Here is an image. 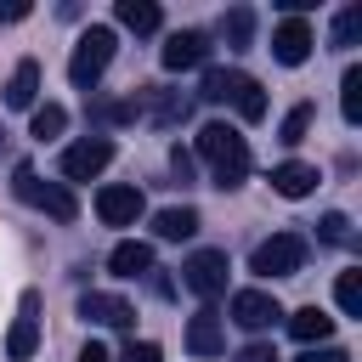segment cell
<instances>
[{"label":"cell","instance_id":"cell-31","mask_svg":"<svg viewBox=\"0 0 362 362\" xmlns=\"http://www.w3.org/2000/svg\"><path fill=\"white\" fill-rule=\"evenodd\" d=\"M294 362H351V356H345L339 345H311V351H305V356H294Z\"/></svg>","mask_w":362,"mask_h":362},{"label":"cell","instance_id":"cell-15","mask_svg":"<svg viewBox=\"0 0 362 362\" xmlns=\"http://www.w3.org/2000/svg\"><path fill=\"white\" fill-rule=\"evenodd\" d=\"M249 85H255V79H249L243 68H209L204 85H198V96H204V102H232V107H238V96H243Z\"/></svg>","mask_w":362,"mask_h":362},{"label":"cell","instance_id":"cell-35","mask_svg":"<svg viewBox=\"0 0 362 362\" xmlns=\"http://www.w3.org/2000/svg\"><path fill=\"white\" fill-rule=\"evenodd\" d=\"M74 362H113V356H107V345H96V339H90V345H85Z\"/></svg>","mask_w":362,"mask_h":362},{"label":"cell","instance_id":"cell-8","mask_svg":"<svg viewBox=\"0 0 362 362\" xmlns=\"http://www.w3.org/2000/svg\"><path fill=\"white\" fill-rule=\"evenodd\" d=\"M34 345H40V294L23 288V300H17V322H11V334H6V356H11V362H28Z\"/></svg>","mask_w":362,"mask_h":362},{"label":"cell","instance_id":"cell-29","mask_svg":"<svg viewBox=\"0 0 362 362\" xmlns=\"http://www.w3.org/2000/svg\"><path fill=\"white\" fill-rule=\"evenodd\" d=\"M238 113H243L249 124H255V119H266V90H260V85H249V90L238 96Z\"/></svg>","mask_w":362,"mask_h":362},{"label":"cell","instance_id":"cell-34","mask_svg":"<svg viewBox=\"0 0 362 362\" xmlns=\"http://www.w3.org/2000/svg\"><path fill=\"white\" fill-rule=\"evenodd\" d=\"M28 17V0H0V23H23Z\"/></svg>","mask_w":362,"mask_h":362},{"label":"cell","instance_id":"cell-13","mask_svg":"<svg viewBox=\"0 0 362 362\" xmlns=\"http://www.w3.org/2000/svg\"><path fill=\"white\" fill-rule=\"evenodd\" d=\"M79 317L85 322H102V328H130L136 322V311H130V300H119V294H79Z\"/></svg>","mask_w":362,"mask_h":362},{"label":"cell","instance_id":"cell-28","mask_svg":"<svg viewBox=\"0 0 362 362\" xmlns=\"http://www.w3.org/2000/svg\"><path fill=\"white\" fill-rule=\"evenodd\" d=\"M317 238H322V243H351V221H345L339 209H328V215L317 221Z\"/></svg>","mask_w":362,"mask_h":362},{"label":"cell","instance_id":"cell-12","mask_svg":"<svg viewBox=\"0 0 362 362\" xmlns=\"http://www.w3.org/2000/svg\"><path fill=\"white\" fill-rule=\"evenodd\" d=\"M204 62H209V34L181 28V34L164 40V68H170V74H181V68H204Z\"/></svg>","mask_w":362,"mask_h":362},{"label":"cell","instance_id":"cell-20","mask_svg":"<svg viewBox=\"0 0 362 362\" xmlns=\"http://www.w3.org/2000/svg\"><path fill=\"white\" fill-rule=\"evenodd\" d=\"M153 232H158L164 243H181V238L198 232V209H192V204H170V209L153 215Z\"/></svg>","mask_w":362,"mask_h":362},{"label":"cell","instance_id":"cell-21","mask_svg":"<svg viewBox=\"0 0 362 362\" xmlns=\"http://www.w3.org/2000/svg\"><path fill=\"white\" fill-rule=\"evenodd\" d=\"M113 11H119V23H124L130 34H153V28H158V6H153V0H119Z\"/></svg>","mask_w":362,"mask_h":362},{"label":"cell","instance_id":"cell-7","mask_svg":"<svg viewBox=\"0 0 362 362\" xmlns=\"http://www.w3.org/2000/svg\"><path fill=\"white\" fill-rule=\"evenodd\" d=\"M136 102H141V119H153L158 130H170V124H187V119H192V96H187V90H164V85H147Z\"/></svg>","mask_w":362,"mask_h":362},{"label":"cell","instance_id":"cell-27","mask_svg":"<svg viewBox=\"0 0 362 362\" xmlns=\"http://www.w3.org/2000/svg\"><path fill=\"white\" fill-rule=\"evenodd\" d=\"M305 130H311V102H300V107H288V113H283V136H277V141H288V147H294V141H305Z\"/></svg>","mask_w":362,"mask_h":362},{"label":"cell","instance_id":"cell-6","mask_svg":"<svg viewBox=\"0 0 362 362\" xmlns=\"http://www.w3.org/2000/svg\"><path fill=\"white\" fill-rule=\"evenodd\" d=\"M107 164H113V141L107 136H85V141L62 147V175L68 181H96Z\"/></svg>","mask_w":362,"mask_h":362},{"label":"cell","instance_id":"cell-32","mask_svg":"<svg viewBox=\"0 0 362 362\" xmlns=\"http://www.w3.org/2000/svg\"><path fill=\"white\" fill-rule=\"evenodd\" d=\"M238 362H283V356H277L272 345H243V351H238Z\"/></svg>","mask_w":362,"mask_h":362},{"label":"cell","instance_id":"cell-24","mask_svg":"<svg viewBox=\"0 0 362 362\" xmlns=\"http://www.w3.org/2000/svg\"><path fill=\"white\" fill-rule=\"evenodd\" d=\"M339 113H345V124L362 119V68H345V79H339Z\"/></svg>","mask_w":362,"mask_h":362},{"label":"cell","instance_id":"cell-33","mask_svg":"<svg viewBox=\"0 0 362 362\" xmlns=\"http://www.w3.org/2000/svg\"><path fill=\"white\" fill-rule=\"evenodd\" d=\"M170 170H175L181 181H192V153H187V147H175V153H170Z\"/></svg>","mask_w":362,"mask_h":362},{"label":"cell","instance_id":"cell-25","mask_svg":"<svg viewBox=\"0 0 362 362\" xmlns=\"http://www.w3.org/2000/svg\"><path fill=\"white\" fill-rule=\"evenodd\" d=\"M334 300H339V311H345V317H362V272H339Z\"/></svg>","mask_w":362,"mask_h":362},{"label":"cell","instance_id":"cell-23","mask_svg":"<svg viewBox=\"0 0 362 362\" xmlns=\"http://www.w3.org/2000/svg\"><path fill=\"white\" fill-rule=\"evenodd\" d=\"M28 130H34L40 141L62 136V130H68V107H57V102H34V113H28Z\"/></svg>","mask_w":362,"mask_h":362},{"label":"cell","instance_id":"cell-2","mask_svg":"<svg viewBox=\"0 0 362 362\" xmlns=\"http://www.w3.org/2000/svg\"><path fill=\"white\" fill-rule=\"evenodd\" d=\"M113 51H119V40H113V28H102V23H90V28L79 34V45H74V57H68V79H74L79 90H96V79L107 74V62H113Z\"/></svg>","mask_w":362,"mask_h":362},{"label":"cell","instance_id":"cell-18","mask_svg":"<svg viewBox=\"0 0 362 362\" xmlns=\"http://www.w3.org/2000/svg\"><path fill=\"white\" fill-rule=\"evenodd\" d=\"M288 334H294L300 345H328V339H334V317L317 311V305H300V311L288 317Z\"/></svg>","mask_w":362,"mask_h":362},{"label":"cell","instance_id":"cell-30","mask_svg":"<svg viewBox=\"0 0 362 362\" xmlns=\"http://www.w3.org/2000/svg\"><path fill=\"white\" fill-rule=\"evenodd\" d=\"M119 362H164V351H158L153 339H130V345L119 351Z\"/></svg>","mask_w":362,"mask_h":362},{"label":"cell","instance_id":"cell-26","mask_svg":"<svg viewBox=\"0 0 362 362\" xmlns=\"http://www.w3.org/2000/svg\"><path fill=\"white\" fill-rule=\"evenodd\" d=\"M362 40V6H345L334 17V45H356Z\"/></svg>","mask_w":362,"mask_h":362},{"label":"cell","instance_id":"cell-5","mask_svg":"<svg viewBox=\"0 0 362 362\" xmlns=\"http://www.w3.org/2000/svg\"><path fill=\"white\" fill-rule=\"evenodd\" d=\"M226 249H192L187 266H181V283L198 294V300H221L226 294Z\"/></svg>","mask_w":362,"mask_h":362},{"label":"cell","instance_id":"cell-1","mask_svg":"<svg viewBox=\"0 0 362 362\" xmlns=\"http://www.w3.org/2000/svg\"><path fill=\"white\" fill-rule=\"evenodd\" d=\"M198 158L209 164V181L221 187V192H232V187H243L249 181V141L232 130V124H204L198 130Z\"/></svg>","mask_w":362,"mask_h":362},{"label":"cell","instance_id":"cell-22","mask_svg":"<svg viewBox=\"0 0 362 362\" xmlns=\"http://www.w3.org/2000/svg\"><path fill=\"white\" fill-rule=\"evenodd\" d=\"M221 40H226L232 51H243V45L255 40V11H249V6H232V11L221 17Z\"/></svg>","mask_w":362,"mask_h":362},{"label":"cell","instance_id":"cell-17","mask_svg":"<svg viewBox=\"0 0 362 362\" xmlns=\"http://www.w3.org/2000/svg\"><path fill=\"white\" fill-rule=\"evenodd\" d=\"M107 266H113V277H147L153 272V249L141 238H124V243H113Z\"/></svg>","mask_w":362,"mask_h":362},{"label":"cell","instance_id":"cell-11","mask_svg":"<svg viewBox=\"0 0 362 362\" xmlns=\"http://www.w3.org/2000/svg\"><path fill=\"white\" fill-rule=\"evenodd\" d=\"M311 28H305V17H283L277 23V34H272V57L283 62V68H300L305 57H311Z\"/></svg>","mask_w":362,"mask_h":362},{"label":"cell","instance_id":"cell-16","mask_svg":"<svg viewBox=\"0 0 362 362\" xmlns=\"http://www.w3.org/2000/svg\"><path fill=\"white\" fill-rule=\"evenodd\" d=\"M34 96H40V62L23 57V62L11 68V79H6V107H28V113H34Z\"/></svg>","mask_w":362,"mask_h":362},{"label":"cell","instance_id":"cell-4","mask_svg":"<svg viewBox=\"0 0 362 362\" xmlns=\"http://www.w3.org/2000/svg\"><path fill=\"white\" fill-rule=\"evenodd\" d=\"M260 277H294L305 266V238L300 232H272L266 243H255V260H249Z\"/></svg>","mask_w":362,"mask_h":362},{"label":"cell","instance_id":"cell-3","mask_svg":"<svg viewBox=\"0 0 362 362\" xmlns=\"http://www.w3.org/2000/svg\"><path fill=\"white\" fill-rule=\"evenodd\" d=\"M11 192H17L23 204L45 209L51 221H74V215H79V204H74L68 181H40V175H34V164H17V175H11Z\"/></svg>","mask_w":362,"mask_h":362},{"label":"cell","instance_id":"cell-14","mask_svg":"<svg viewBox=\"0 0 362 362\" xmlns=\"http://www.w3.org/2000/svg\"><path fill=\"white\" fill-rule=\"evenodd\" d=\"M221 345H226L221 311H215V305L192 311V322H187V351H192V356H221Z\"/></svg>","mask_w":362,"mask_h":362},{"label":"cell","instance_id":"cell-10","mask_svg":"<svg viewBox=\"0 0 362 362\" xmlns=\"http://www.w3.org/2000/svg\"><path fill=\"white\" fill-rule=\"evenodd\" d=\"M277 317H283L277 294H266V288H238V294H232V322H238V328L255 334V328H272Z\"/></svg>","mask_w":362,"mask_h":362},{"label":"cell","instance_id":"cell-9","mask_svg":"<svg viewBox=\"0 0 362 362\" xmlns=\"http://www.w3.org/2000/svg\"><path fill=\"white\" fill-rule=\"evenodd\" d=\"M141 209H147V204H141V192H136V187H124V181H107V187L96 192V215H102L107 226H136V221H141Z\"/></svg>","mask_w":362,"mask_h":362},{"label":"cell","instance_id":"cell-19","mask_svg":"<svg viewBox=\"0 0 362 362\" xmlns=\"http://www.w3.org/2000/svg\"><path fill=\"white\" fill-rule=\"evenodd\" d=\"M311 187H317V164L288 158V164H277V170H272V192H283V198H305Z\"/></svg>","mask_w":362,"mask_h":362}]
</instances>
